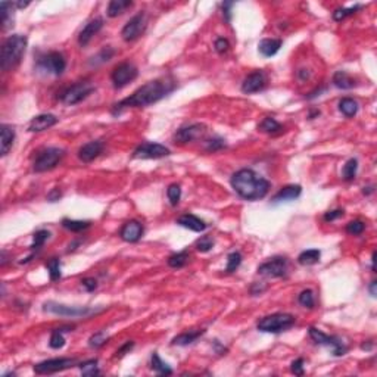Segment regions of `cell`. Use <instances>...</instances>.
<instances>
[{
    "label": "cell",
    "instance_id": "42",
    "mask_svg": "<svg viewBox=\"0 0 377 377\" xmlns=\"http://www.w3.org/2000/svg\"><path fill=\"white\" fill-rule=\"evenodd\" d=\"M242 264V255L239 252H232L227 256V267H226V273H234L239 265Z\"/></svg>",
    "mask_w": 377,
    "mask_h": 377
},
{
    "label": "cell",
    "instance_id": "34",
    "mask_svg": "<svg viewBox=\"0 0 377 377\" xmlns=\"http://www.w3.org/2000/svg\"><path fill=\"white\" fill-rule=\"evenodd\" d=\"M357 171H358V161L357 159H349L346 161V164L343 165V170H342V177L345 181H352L357 176Z\"/></svg>",
    "mask_w": 377,
    "mask_h": 377
},
{
    "label": "cell",
    "instance_id": "38",
    "mask_svg": "<svg viewBox=\"0 0 377 377\" xmlns=\"http://www.w3.org/2000/svg\"><path fill=\"white\" fill-rule=\"evenodd\" d=\"M64 330L62 329H56L53 330L52 335H50V341H49V345L52 349H61L64 348L65 345V338H64Z\"/></svg>",
    "mask_w": 377,
    "mask_h": 377
},
{
    "label": "cell",
    "instance_id": "7",
    "mask_svg": "<svg viewBox=\"0 0 377 377\" xmlns=\"http://www.w3.org/2000/svg\"><path fill=\"white\" fill-rule=\"evenodd\" d=\"M93 91H94V86L90 81H78L62 91L61 100L65 105L72 106V105H77V103L83 102L84 99H87Z\"/></svg>",
    "mask_w": 377,
    "mask_h": 377
},
{
    "label": "cell",
    "instance_id": "60",
    "mask_svg": "<svg viewBox=\"0 0 377 377\" xmlns=\"http://www.w3.org/2000/svg\"><path fill=\"white\" fill-rule=\"evenodd\" d=\"M374 192V187L373 186H370V187H364V190H362V193L364 195H370V193H373Z\"/></svg>",
    "mask_w": 377,
    "mask_h": 377
},
{
    "label": "cell",
    "instance_id": "61",
    "mask_svg": "<svg viewBox=\"0 0 377 377\" xmlns=\"http://www.w3.org/2000/svg\"><path fill=\"white\" fill-rule=\"evenodd\" d=\"M315 115H320V111H317V109H315V111H311V114H309V117H308V118H309V120H314V117H315Z\"/></svg>",
    "mask_w": 377,
    "mask_h": 377
},
{
    "label": "cell",
    "instance_id": "15",
    "mask_svg": "<svg viewBox=\"0 0 377 377\" xmlns=\"http://www.w3.org/2000/svg\"><path fill=\"white\" fill-rule=\"evenodd\" d=\"M205 133H206L205 124L196 123V124H190V126L179 128L177 133L174 134V139H176V142L183 144V143H189V142H195V140L200 139Z\"/></svg>",
    "mask_w": 377,
    "mask_h": 377
},
{
    "label": "cell",
    "instance_id": "4",
    "mask_svg": "<svg viewBox=\"0 0 377 377\" xmlns=\"http://www.w3.org/2000/svg\"><path fill=\"white\" fill-rule=\"evenodd\" d=\"M295 324V317L292 314H286V312H277V314H271L267 315L264 318H261L258 321V330L264 332V333H282L289 330L292 326Z\"/></svg>",
    "mask_w": 377,
    "mask_h": 377
},
{
    "label": "cell",
    "instance_id": "14",
    "mask_svg": "<svg viewBox=\"0 0 377 377\" xmlns=\"http://www.w3.org/2000/svg\"><path fill=\"white\" fill-rule=\"evenodd\" d=\"M144 28H146V15L143 12H140V14L134 15L124 25V28L121 31V36L126 41H134L142 36Z\"/></svg>",
    "mask_w": 377,
    "mask_h": 377
},
{
    "label": "cell",
    "instance_id": "6",
    "mask_svg": "<svg viewBox=\"0 0 377 377\" xmlns=\"http://www.w3.org/2000/svg\"><path fill=\"white\" fill-rule=\"evenodd\" d=\"M64 156H65V150L59 147H47L41 150L34 161V171L46 173L53 170L61 162Z\"/></svg>",
    "mask_w": 377,
    "mask_h": 377
},
{
    "label": "cell",
    "instance_id": "12",
    "mask_svg": "<svg viewBox=\"0 0 377 377\" xmlns=\"http://www.w3.org/2000/svg\"><path fill=\"white\" fill-rule=\"evenodd\" d=\"M170 153H171L170 149L165 147L164 144L153 143V142H144L134 150L133 158H136V159H159V158L168 156Z\"/></svg>",
    "mask_w": 377,
    "mask_h": 377
},
{
    "label": "cell",
    "instance_id": "48",
    "mask_svg": "<svg viewBox=\"0 0 377 377\" xmlns=\"http://www.w3.org/2000/svg\"><path fill=\"white\" fill-rule=\"evenodd\" d=\"M364 230H365V224H364L362 221H359V220H355V221H351V223L346 224V232H348L349 234L358 236V234H361Z\"/></svg>",
    "mask_w": 377,
    "mask_h": 377
},
{
    "label": "cell",
    "instance_id": "20",
    "mask_svg": "<svg viewBox=\"0 0 377 377\" xmlns=\"http://www.w3.org/2000/svg\"><path fill=\"white\" fill-rule=\"evenodd\" d=\"M55 124H58V118L53 114H41L34 117L30 124H28V131L30 133H40L44 131L50 127H53Z\"/></svg>",
    "mask_w": 377,
    "mask_h": 377
},
{
    "label": "cell",
    "instance_id": "58",
    "mask_svg": "<svg viewBox=\"0 0 377 377\" xmlns=\"http://www.w3.org/2000/svg\"><path fill=\"white\" fill-rule=\"evenodd\" d=\"M371 348H373V342L371 341H367V343L361 345V349H364V351H370Z\"/></svg>",
    "mask_w": 377,
    "mask_h": 377
},
{
    "label": "cell",
    "instance_id": "37",
    "mask_svg": "<svg viewBox=\"0 0 377 377\" xmlns=\"http://www.w3.org/2000/svg\"><path fill=\"white\" fill-rule=\"evenodd\" d=\"M115 55V50L112 49V47H103L100 52H99V55L97 56H94V58H91L93 61L90 62L91 65H99V64H103V62H108V61H111L112 59V56Z\"/></svg>",
    "mask_w": 377,
    "mask_h": 377
},
{
    "label": "cell",
    "instance_id": "43",
    "mask_svg": "<svg viewBox=\"0 0 377 377\" xmlns=\"http://www.w3.org/2000/svg\"><path fill=\"white\" fill-rule=\"evenodd\" d=\"M167 196H168V200L173 206H176L180 199H181V187L179 184H170L168 189H167Z\"/></svg>",
    "mask_w": 377,
    "mask_h": 377
},
{
    "label": "cell",
    "instance_id": "23",
    "mask_svg": "<svg viewBox=\"0 0 377 377\" xmlns=\"http://www.w3.org/2000/svg\"><path fill=\"white\" fill-rule=\"evenodd\" d=\"M282 44H283V41L279 38H264L258 44V50L264 58H271L280 50Z\"/></svg>",
    "mask_w": 377,
    "mask_h": 377
},
{
    "label": "cell",
    "instance_id": "59",
    "mask_svg": "<svg viewBox=\"0 0 377 377\" xmlns=\"http://www.w3.org/2000/svg\"><path fill=\"white\" fill-rule=\"evenodd\" d=\"M8 262V256H6V251H2V261H0V265L5 267Z\"/></svg>",
    "mask_w": 377,
    "mask_h": 377
},
{
    "label": "cell",
    "instance_id": "18",
    "mask_svg": "<svg viewBox=\"0 0 377 377\" xmlns=\"http://www.w3.org/2000/svg\"><path fill=\"white\" fill-rule=\"evenodd\" d=\"M264 87H265V75L262 71H255V72L249 74L242 83V91L246 94L256 93V91L262 90Z\"/></svg>",
    "mask_w": 377,
    "mask_h": 377
},
{
    "label": "cell",
    "instance_id": "3",
    "mask_svg": "<svg viewBox=\"0 0 377 377\" xmlns=\"http://www.w3.org/2000/svg\"><path fill=\"white\" fill-rule=\"evenodd\" d=\"M27 37L22 34L9 36L2 44V53H0V67L3 71H11L17 68L24 56L27 49Z\"/></svg>",
    "mask_w": 377,
    "mask_h": 377
},
{
    "label": "cell",
    "instance_id": "24",
    "mask_svg": "<svg viewBox=\"0 0 377 377\" xmlns=\"http://www.w3.org/2000/svg\"><path fill=\"white\" fill-rule=\"evenodd\" d=\"M0 134H2V142H0V144H2V156H6L14 146L15 130L11 126L2 124V127H0Z\"/></svg>",
    "mask_w": 377,
    "mask_h": 377
},
{
    "label": "cell",
    "instance_id": "39",
    "mask_svg": "<svg viewBox=\"0 0 377 377\" xmlns=\"http://www.w3.org/2000/svg\"><path fill=\"white\" fill-rule=\"evenodd\" d=\"M50 237V232L49 230H38V232H36L34 233V236H33V243H31V249L33 251H37V249H40L44 243H46V240Z\"/></svg>",
    "mask_w": 377,
    "mask_h": 377
},
{
    "label": "cell",
    "instance_id": "26",
    "mask_svg": "<svg viewBox=\"0 0 377 377\" xmlns=\"http://www.w3.org/2000/svg\"><path fill=\"white\" fill-rule=\"evenodd\" d=\"M333 84L342 90H351L355 87V80L346 71H336L333 74Z\"/></svg>",
    "mask_w": 377,
    "mask_h": 377
},
{
    "label": "cell",
    "instance_id": "13",
    "mask_svg": "<svg viewBox=\"0 0 377 377\" xmlns=\"http://www.w3.org/2000/svg\"><path fill=\"white\" fill-rule=\"evenodd\" d=\"M137 75H139L137 68L130 62H124V64H120L112 71L111 80H112V84H114L115 89H123L124 86H127L128 83L136 80Z\"/></svg>",
    "mask_w": 377,
    "mask_h": 377
},
{
    "label": "cell",
    "instance_id": "30",
    "mask_svg": "<svg viewBox=\"0 0 377 377\" xmlns=\"http://www.w3.org/2000/svg\"><path fill=\"white\" fill-rule=\"evenodd\" d=\"M320 258H321V252L318 249H308V251H304L299 256H298V262L301 265H314L317 262H320Z\"/></svg>",
    "mask_w": 377,
    "mask_h": 377
},
{
    "label": "cell",
    "instance_id": "56",
    "mask_svg": "<svg viewBox=\"0 0 377 377\" xmlns=\"http://www.w3.org/2000/svg\"><path fill=\"white\" fill-rule=\"evenodd\" d=\"M376 286H377V282H371V283H370V286H368L370 295H371L373 298H376V295H377V292H376Z\"/></svg>",
    "mask_w": 377,
    "mask_h": 377
},
{
    "label": "cell",
    "instance_id": "5",
    "mask_svg": "<svg viewBox=\"0 0 377 377\" xmlns=\"http://www.w3.org/2000/svg\"><path fill=\"white\" fill-rule=\"evenodd\" d=\"M43 311L49 314H55L61 317H71V318H84L93 314L103 311V308H91V306H70L64 304H58L53 301H47L43 304Z\"/></svg>",
    "mask_w": 377,
    "mask_h": 377
},
{
    "label": "cell",
    "instance_id": "45",
    "mask_svg": "<svg viewBox=\"0 0 377 377\" xmlns=\"http://www.w3.org/2000/svg\"><path fill=\"white\" fill-rule=\"evenodd\" d=\"M223 147H226V142H224V139L217 136V137H212L206 142L205 150L206 152H217V150H221Z\"/></svg>",
    "mask_w": 377,
    "mask_h": 377
},
{
    "label": "cell",
    "instance_id": "2",
    "mask_svg": "<svg viewBox=\"0 0 377 377\" xmlns=\"http://www.w3.org/2000/svg\"><path fill=\"white\" fill-rule=\"evenodd\" d=\"M230 183L233 190L246 200L262 199L270 190V181L249 168H243L234 173Z\"/></svg>",
    "mask_w": 377,
    "mask_h": 377
},
{
    "label": "cell",
    "instance_id": "52",
    "mask_svg": "<svg viewBox=\"0 0 377 377\" xmlns=\"http://www.w3.org/2000/svg\"><path fill=\"white\" fill-rule=\"evenodd\" d=\"M81 285H83V287H84L87 292H93V290L97 287V282H96L93 277H86V279H83V280H81Z\"/></svg>",
    "mask_w": 377,
    "mask_h": 377
},
{
    "label": "cell",
    "instance_id": "47",
    "mask_svg": "<svg viewBox=\"0 0 377 377\" xmlns=\"http://www.w3.org/2000/svg\"><path fill=\"white\" fill-rule=\"evenodd\" d=\"M106 341H108L106 333H105V332H97V333H94V335L89 339V346L97 349V348L103 346V345L106 343Z\"/></svg>",
    "mask_w": 377,
    "mask_h": 377
},
{
    "label": "cell",
    "instance_id": "17",
    "mask_svg": "<svg viewBox=\"0 0 377 377\" xmlns=\"http://www.w3.org/2000/svg\"><path fill=\"white\" fill-rule=\"evenodd\" d=\"M103 152V143L100 140H93L86 144H83L78 150V158L84 164H89L94 161L100 153Z\"/></svg>",
    "mask_w": 377,
    "mask_h": 377
},
{
    "label": "cell",
    "instance_id": "31",
    "mask_svg": "<svg viewBox=\"0 0 377 377\" xmlns=\"http://www.w3.org/2000/svg\"><path fill=\"white\" fill-rule=\"evenodd\" d=\"M258 128L262 131V133H267V134H276V133H280L282 131V124L277 123L274 118L271 117H267L262 120V123L258 126Z\"/></svg>",
    "mask_w": 377,
    "mask_h": 377
},
{
    "label": "cell",
    "instance_id": "35",
    "mask_svg": "<svg viewBox=\"0 0 377 377\" xmlns=\"http://www.w3.org/2000/svg\"><path fill=\"white\" fill-rule=\"evenodd\" d=\"M187 261H189V252L181 251V252H177V253H174L168 258V265L171 268H181L187 264Z\"/></svg>",
    "mask_w": 377,
    "mask_h": 377
},
{
    "label": "cell",
    "instance_id": "21",
    "mask_svg": "<svg viewBox=\"0 0 377 377\" xmlns=\"http://www.w3.org/2000/svg\"><path fill=\"white\" fill-rule=\"evenodd\" d=\"M302 193V187L299 184H289L285 186L283 189H280L274 197H273V203H282V202H290L295 200L301 196Z\"/></svg>",
    "mask_w": 377,
    "mask_h": 377
},
{
    "label": "cell",
    "instance_id": "27",
    "mask_svg": "<svg viewBox=\"0 0 377 377\" xmlns=\"http://www.w3.org/2000/svg\"><path fill=\"white\" fill-rule=\"evenodd\" d=\"M131 6H133V2H130V0H112V2H109V5H108L106 14L109 18H115V17L124 14V11Z\"/></svg>",
    "mask_w": 377,
    "mask_h": 377
},
{
    "label": "cell",
    "instance_id": "49",
    "mask_svg": "<svg viewBox=\"0 0 377 377\" xmlns=\"http://www.w3.org/2000/svg\"><path fill=\"white\" fill-rule=\"evenodd\" d=\"M229 47H230V43L227 38L220 37L215 40V50H217V53H220V55H224V53L229 50Z\"/></svg>",
    "mask_w": 377,
    "mask_h": 377
},
{
    "label": "cell",
    "instance_id": "11",
    "mask_svg": "<svg viewBox=\"0 0 377 377\" xmlns=\"http://www.w3.org/2000/svg\"><path fill=\"white\" fill-rule=\"evenodd\" d=\"M75 365H77L75 358H52V359H46V361L36 364L34 373L36 374H53L58 371L68 370Z\"/></svg>",
    "mask_w": 377,
    "mask_h": 377
},
{
    "label": "cell",
    "instance_id": "16",
    "mask_svg": "<svg viewBox=\"0 0 377 377\" xmlns=\"http://www.w3.org/2000/svg\"><path fill=\"white\" fill-rule=\"evenodd\" d=\"M142 236H143V226H142V223H139L136 220L127 221L120 230V237L128 243L139 242L142 239Z\"/></svg>",
    "mask_w": 377,
    "mask_h": 377
},
{
    "label": "cell",
    "instance_id": "55",
    "mask_svg": "<svg viewBox=\"0 0 377 377\" xmlns=\"http://www.w3.org/2000/svg\"><path fill=\"white\" fill-rule=\"evenodd\" d=\"M61 192H59V189H53L49 195H47V200L49 202H56V200H59L61 199Z\"/></svg>",
    "mask_w": 377,
    "mask_h": 377
},
{
    "label": "cell",
    "instance_id": "22",
    "mask_svg": "<svg viewBox=\"0 0 377 377\" xmlns=\"http://www.w3.org/2000/svg\"><path fill=\"white\" fill-rule=\"evenodd\" d=\"M177 224L187 229V230H192V232H196V233H200L203 230H206V223L200 218H197L196 215L193 214H184L181 215L180 218H177Z\"/></svg>",
    "mask_w": 377,
    "mask_h": 377
},
{
    "label": "cell",
    "instance_id": "28",
    "mask_svg": "<svg viewBox=\"0 0 377 377\" xmlns=\"http://www.w3.org/2000/svg\"><path fill=\"white\" fill-rule=\"evenodd\" d=\"M205 333V330H196V332H184V333H180L179 336H176L173 339V345H179V346H187L193 342H196L202 335Z\"/></svg>",
    "mask_w": 377,
    "mask_h": 377
},
{
    "label": "cell",
    "instance_id": "25",
    "mask_svg": "<svg viewBox=\"0 0 377 377\" xmlns=\"http://www.w3.org/2000/svg\"><path fill=\"white\" fill-rule=\"evenodd\" d=\"M14 8H15V3L12 2L0 3V19H2L3 30H8L14 25Z\"/></svg>",
    "mask_w": 377,
    "mask_h": 377
},
{
    "label": "cell",
    "instance_id": "40",
    "mask_svg": "<svg viewBox=\"0 0 377 377\" xmlns=\"http://www.w3.org/2000/svg\"><path fill=\"white\" fill-rule=\"evenodd\" d=\"M83 376H97L100 371H99V367H97V359H89V361H84L81 364H78Z\"/></svg>",
    "mask_w": 377,
    "mask_h": 377
},
{
    "label": "cell",
    "instance_id": "54",
    "mask_svg": "<svg viewBox=\"0 0 377 377\" xmlns=\"http://www.w3.org/2000/svg\"><path fill=\"white\" fill-rule=\"evenodd\" d=\"M234 6V3L232 2H227V3H223V14L226 15V21L230 22L232 21V8Z\"/></svg>",
    "mask_w": 377,
    "mask_h": 377
},
{
    "label": "cell",
    "instance_id": "29",
    "mask_svg": "<svg viewBox=\"0 0 377 377\" xmlns=\"http://www.w3.org/2000/svg\"><path fill=\"white\" fill-rule=\"evenodd\" d=\"M339 111L348 117V118H352L354 115H357L358 112V103L357 100H354L352 97H343L341 102H339Z\"/></svg>",
    "mask_w": 377,
    "mask_h": 377
},
{
    "label": "cell",
    "instance_id": "41",
    "mask_svg": "<svg viewBox=\"0 0 377 377\" xmlns=\"http://www.w3.org/2000/svg\"><path fill=\"white\" fill-rule=\"evenodd\" d=\"M362 6L361 5H355V6H351V8H341V9H336L335 12H333V19L335 21H343L345 18H348V17H351V15H354L358 9H361Z\"/></svg>",
    "mask_w": 377,
    "mask_h": 377
},
{
    "label": "cell",
    "instance_id": "51",
    "mask_svg": "<svg viewBox=\"0 0 377 377\" xmlns=\"http://www.w3.org/2000/svg\"><path fill=\"white\" fill-rule=\"evenodd\" d=\"M343 215V209H335V211H329L324 214V220L326 221H335L338 218H341Z\"/></svg>",
    "mask_w": 377,
    "mask_h": 377
},
{
    "label": "cell",
    "instance_id": "32",
    "mask_svg": "<svg viewBox=\"0 0 377 377\" xmlns=\"http://www.w3.org/2000/svg\"><path fill=\"white\" fill-rule=\"evenodd\" d=\"M150 367L158 374H171L173 373V368L167 362H164L162 359H161L156 352H153L152 357H150Z\"/></svg>",
    "mask_w": 377,
    "mask_h": 377
},
{
    "label": "cell",
    "instance_id": "33",
    "mask_svg": "<svg viewBox=\"0 0 377 377\" xmlns=\"http://www.w3.org/2000/svg\"><path fill=\"white\" fill-rule=\"evenodd\" d=\"M90 224H91L90 221H80V220H70V218L62 220V227L70 232H74V233H80V232L89 229Z\"/></svg>",
    "mask_w": 377,
    "mask_h": 377
},
{
    "label": "cell",
    "instance_id": "46",
    "mask_svg": "<svg viewBox=\"0 0 377 377\" xmlns=\"http://www.w3.org/2000/svg\"><path fill=\"white\" fill-rule=\"evenodd\" d=\"M212 248H214V240H212V237H209V236H202L200 239L196 240V249H197L199 252H202V253L209 252Z\"/></svg>",
    "mask_w": 377,
    "mask_h": 377
},
{
    "label": "cell",
    "instance_id": "44",
    "mask_svg": "<svg viewBox=\"0 0 377 377\" xmlns=\"http://www.w3.org/2000/svg\"><path fill=\"white\" fill-rule=\"evenodd\" d=\"M298 302L302 305V306H305V308H314V304H315V301H314V293H312V290H309V289H306V290H302L301 293H299V296H298Z\"/></svg>",
    "mask_w": 377,
    "mask_h": 377
},
{
    "label": "cell",
    "instance_id": "57",
    "mask_svg": "<svg viewBox=\"0 0 377 377\" xmlns=\"http://www.w3.org/2000/svg\"><path fill=\"white\" fill-rule=\"evenodd\" d=\"M30 5V2H17L15 3V8L17 9H24V8H27Z\"/></svg>",
    "mask_w": 377,
    "mask_h": 377
},
{
    "label": "cell",
    "instance_id": "50",
    "mask_svg": "<svg viewBox=\"0 0 377 377\" xmlns=\"http://www.w3.org/2000/svg\"><path fill=\"white\" fill-rule=\"evenodd\" d=\"M290 370H292V373L296 374V376H304V359H302V358L295 359V361L292 362V365H290Z\"/></svg>",
    "mask_w": 377,
    "mask_h": 377
},
{
    "label": "cell",
    "instance_id": "1",
    "mask_svg": "<svg viewBox=\"0 0 377 377\" xmlns=\"http://www.w3.org/2000/svg\"><path fill=\"white\" fill-rule=\"evenodd\" d=\"M176 89V83L168 81V80H153L142 87H139L131 96L123 99L117 105H114L112 114L117 115L121 111L127 109V108H144L149 105H153L159 102L161 99H164L167 94H170Z\"/></svg>",
    "mask_w": 377,
    "mask_h": 377
},
{
    "label": "cell",
    "instance_id": "9",
    "mask_svg": "<svg viewBox=\"0 0 377 377\" xmlns=\"http://www.w3.org/2000/svg\"><path fill=\"white\" fill-rule=\"evenodd\" d=\"M287 268H289L287 258L274 256L270 261H267L258 267V274L265 276V277H271V279H279V277H285L287 274Z\"/></svg>",
    "mask_w": 377,
    "mask_h": 377
},
{
    "label": "cell",
    "instance_id": "10",
    "mask_svg": "<svg viewBox=\"0 0 377 377\" xmlns=\"http://www.w3.org/2000/svg\"><path fill=\"white\" fill-rule=\"evenodd\" d=\"M37 67L41 71H46L47 74L61 75L65 71V68H67V61H65L62 53L50 52V53H47V55H44L43 58L38 59Z\"/></svg>",
    "mask_w": 377,
    "mask_h": 377
},
{
    "label": "cell",
    "instance_id": "53",
    "mask_svg": "<svg viewBox=\"0 0 377 377\" xmlns=\"http://www.w3.org/2000/svg\"><path fill=\"white\" fill-rule=\"evenodd\" d=\"M133 346H134V342L133 341H128V342H126L121 348H118V351H117V355L115 357H118V358H121V357H124L126 354H128L131 349H133Z\"/></svg>",
    "mask_w": 377,
    "mask_h": 377
},
{
    "label": "cell",
    "instance_id": "36",
    "mask_svg": "<svg viewBox=\"0 0 377 377\" xmlns=\"http://www.w3.org/2000/svg\"><path fill=\"white\" fill-rule=\"evenodd\" d=\"M47 270H49V276L52 282H56L61 279V261L58 258H52L47 264Z\"/></svg>",
    "mask_w": 377,
    "mask_h": 377
},
{
    "label": "cell",
    "instance_id": "8",
    "mask_svg": "<svg viewBox=\"0 0 377 377\" xmlns=\"http://www.w3.org/2000/svg\"><path fill=\"white\" fill-rule=\"evenodd\" d=\"M309 338L317 343V345H324V346H330L332 352L335 357H342L348 352V348L343 345V342L338 338V336H329L326 333H323L321 330L315 329V327H309L308 330Z\"/></svg>",
    "mask_w": 377,
    "mask_h": 377
},
{
    "label": "cell",
    "instance_id": "19",
    "mask_svg": "<svg viewBox=\"0 0 377 377\" xmlns=\"http://www.w3.org/2000/svg\"><path fill=\"white\" fill-rule=\"evenodd\" d=\"M103 27V18L97 17V18H93L91 21H89L86 24V27L80 31V36H78V43L80 46H87L90 43V40L93 38L94 34H97Z\"/></svg>",
    "mask_w": 377,
    "mask_h": 377
}]
</instances>
